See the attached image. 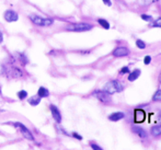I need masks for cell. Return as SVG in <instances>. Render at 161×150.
Wrapping results in <instances>:
<instances>
[{
	"label": "cell",
	"instance_id": "cell-1",
	"mask_svg": "<svg viewBox=\"0 0 161 150\" xmlns=\"http://www.w3.org/2000/svg\"><path fill=\"white\" fill-rule=\"evenodd\" d=\"M123 89H124L123 84L117 80H111L105 83V85L103 87V90L105 92H108L109 94H114V93H117V92H122Z\"/></svg>",
	"mask_w": 161,
	"mask_h": 150
},
{
	"label": "cell",
	"instance_id": "cell-2",
	"mask_svg": "<svg viewBox=\"0 0 161 150\" xmlns=\"http://www.w3.org/2000/svg\"><path fill=\"white\" fill-rule=\"evenodd\" d=\"M92 29H93V25H91L89 23H83V22L73 23L67 28L68 31H72V32H87V31H90Z\"/></svg>",
	"mask_w": 161,
	"mask_h": 150
},
{
	"label": "cell",
	"instance_id": "cell-3",
	"mask_svg": "<svg viewBox=\"0 0 161 150\" xmlns=\"http://www.w3.org/2000/svg\"><path fill=\"white\" fill-rule=\"evenodd\" d=\"M31 21H32L34 24L36 25H41V26H48V25H52L53 24V20L52 19H45V18H41L39 15H35V14H32L30 17Z\"/></svg>",
	"mask_w": 161,
	"mask_h": 150
},
{
	"label": "cell",
	"instance_id": "cell-4",
	"mask_svg": "<svg viewBox=\"0 0 161 150\" xmlns=\"http://www.w3.org/2000/svg\"><path fill=\"white\" fill-rule=\"evenodd\" d=\"M93 95L103 103H110L111 102V94H109L108 92H105L104 90H96L93 92Z\"/></svg>",
	"mask_w": 161,
	"mask_h": 150
},
{
	"label": "cell",
	"instance_id": "cell-5",
	"mask_svg": "<svg viewBox=\"0 0 161 150\" xmlns=\"http://www.w3.org/2000/svg\"><path fill=\"white\" fill-rule=\"evenodd\" d=\"M14 126L18 127V128L21 130V133H22V135H23L24 138H26V139H29V140H34L33 135L31 134V132H30V130H29L25 126H24L23 124H21V123H15Z\"/></svg>",
	"mask_w": 161,
	"mask_h": 150
},
{
	"label": "cell",
	"instance_id": "cell-6",
	"mask_svg": "<svg viewBox=\"0 0 161 150\" xmlns=\"http://www.w3.org/2000/svg\"><path fill=\"white\" fill-rule=\"evenodd\" d=\"M129 54V49L125 46H119V47H116L112 55L115 56V57H124V56H127Z\"/></svg>",
	"mask_w": 161,
	"mask_h": 150
},
{
	"label": "cell",
	"instance_id": "cell-7",
	"mask_svg": "<svg viewBox=\"0 0 161 150\" xmlns=\"http://www.w3.org/2000/svg\"><path fill=\"white\" fill-rule=\"evenodd\" d=\"M18 18H19V15H18V13L13 10H8L4 12V19L8 22H15L18 20Z\"/></svg>",
	"mask_w": 161,
	"mask_h": 150
},
{
	"label": "cell",
	"instance_id": "cell-8",
	"mask_svg": "<svg viewBox=\"0 0 161 150\" xmlns=\"http://www.w3.org/2000/svg\"><path fill=\"white\" fill-rule=\"evenodd\" d=\"M132 132L135 133L137 136H139L140 138H142V139H144V138H147V136H148V135H147V132H146L144 128H141L140 126H136V125H134V126L132 127Z\"/></svg>",
	"mask_w": 161,
	"mask_h": 150
},
{
	"label": "cell",
	"instance_id": "cell-9",
	"mask_svg": "<svg viewBox=\"0 0 161 150\" xmlns=\"http://www.w3.org/2000/svg\"><path fill=\"white\" fill-rule=\"evenodd\" d=\"M146 118V113L142 110H135V117L134 120L136 123H141L144 122Z\"/></svg>",
	"mask_w": 161,
	"mask_h": 150
},
{
	"label": "cell",
	"instance_id": "cell-10",
	"mask_svg": "<svg viewBox=\"0 0 161 150\" xmlns=\"http://www.w3.org/2000/svg\"><path fill=\"white\" fill-rule=\"evenodd\" d=\"M124 117H125V114L123 112H114V113L109 115V120L111 122H117V121L123 120Z\"/></svg>",
	"mask_w": 161,
	"mask_h": 150
},
{
	"label": "cell",
	"instance_id": "cell-11",
	"mask_svg": "<svg viewBox=\"0 0 161 150\" xmlns=\"http://www.w3.org/2000/svg\"><path fill=\"white\" fill-rule=\"evenodd\" d=\"M51 111H52V114H53V117L55 118V121H56L57 123H60L61 122V115H60V112L58 111V109L55 105H51Z\"/></svg>",
	"mask_w": 161,
	"mask_h": 150
},
{
	"label": "cell",
	"instance_id": "cell-12",
	"mask_svg": "<svg viewBox=\"0 0 161 150\" xmlns=\"http://www.w3.org/2000/svg\"><path fill=\"white\" fill-rule=\"evenodd\" d=\"M8 72L10 74V77H12V78H20V77H22V74H23L19 68H15V67L10 68Z\"/></svg>",
	"mask_w": 161,
	"mask_h": 150
},
{
	"label": "cell",
	"instance_id": "cell-13",
	"mask_svg": "<svg viewBox=\"0 0 161 150\" xmlns=\"http://www.w3.org/2000/svg\"><path fill=\"white\" fill-rule=\"evenodd\" d=\"M150 133L153 137H159L161 135V125H154L151 127Z\"/></svg>",
	"mask_w": 161,
	"mask_h": 150
},
{
	"label": "cell",
	"instance_id": "cell-14",
	"mask_svg": "<svg viewBox=\"0 0 161 150\" xmlns=\"http://www.w3.org/2000/svg\"><path fill=\"white\" fill-rule=\"evenodd\" d=\"M140 69H135L134 71L129 72L128 74V81H135L136 79H137L139 76H140Z\"/></svg>",
	"mask_w": 161,
	"mask_h": 150
},
{
	"label": "cell",
	"instance_id": "cell-15",
	"mask_svg": "<svg viewBox=\"0 0 161 150\" xmlns=\"http://www.w3.org/2000/svg\"><path fill=\"white\" fill-rule=\"evenodd\" d=\"M40 102H41V98H40L39 95H37V97H32L31 99H29V103H30L31 105H33V106L37 105Z\"/></svg>",
	"mask_w": 161,
	"mask_h": 150
},
{
	"label": "cell",
	"instance_id": "cell-16",
	"mask_svg": "<svg viewBox=\"0 0 161 150\" xmlns=\"http://www.w3.org/2000/svg\"><path fill=\"white\" fill-rule=\"evenodd\" d=\"M98 22H99V24H100V25L103 29H105V30H109L110 29V23L106 20H104V19H99Z\"/></svg>",
	"mask_w": 161,
	"mask_h": 150
},
{
	"label": "cell",
	"instance_id": "cell-17",
	"mask_svg": "<svg viewBox=\"0 0 161 150\" xmlns=\"http://www.w3.org/2000/svg\"><path fill=\"white\" fill-rule=\"evenodd\" d=\"M152 101H154V102H161V89L156 91V93H154L153 97H152Z\"/></svg>",
	"mask_w": 161,
	"mask_h": 150
},
{
	"label": "cell",
	"instance_id": "cell-18",
	"mask_svg": "<svg viewBox=\"0 0 161 150\" xmlns=\"http://www.w3.org/2000/svg\"><path fill=\"white\" fill-rule=\"evenodd\" d=\"M15 57L18 58V60H19L22 65H25L26 62H28V60H26V58H25V56H24L23 54H15Z\"/></svg>",
	"mask_w": 161,
	"mask_h": 150
},
{
	"label": "cell",
	"instance_id": "cell-19",
	"mask_svg": "<svg viewBox=\"0 0 161 150\" xmlns=\"http://www.w3.org/2000/svg\"><path fill=\"white\" fill-rule=\"evenodd\" d=\"M37 95L40 97V98H44V97H48V90L47 89H45V88H40V90H39V93H37Z\"/></svg>",
	"mask_w": 161,
	"mask_h": 150
},
{
	"label": "cell",
	"instance_id": "cell-20",
	"mask_svg": "<svg viewBox=\"0 0 161 150\" xmlns=\"http://www.w3.org/2000/svg\"><path fill=\"white\" fill-rule=\"evenodd\" d=\"M138 1H139V4H141V6H149L153 2L159 1V0H138Z\"/></svg>",
	"mask_w": 161,
	"mask_h": 150
},
{
	"label": "cell",
	"instance_id": "cell-21",
	"mask_svg": "<svg viewBox=\"0 0 161 150\" xmlns=\"http://www.w3.org/2000/svg\"><path fill=\"white\" fill-rule=\"evenodd\" d=\"M136 46H137L139 49H145L146 48V43L141 40H137L136 41Z\"/></svg>",
	"mask_w": 161,
	"mask_h": 150
},
{
	"label": "cell",
	"instance_id": "cell-22",
	"mask_svg": "<svg viewBox=\"0 0 161 150\" xmlns=\"http://www.w3.org/2000/svg\"><path fill=\"white\" fill-rule=\"evenodd\" d=\"M151 26H154V28H161V18H158L157 20H154L151 24Z\"/></svg>",
	"mask_w": 161,
	"mask_h": 150
},
{
	"label": "cell",
	"instance_id": "cell-23",
	"mask_svg": "<svg viewBox=\"0 0 161 150\" xmlns=\"http://www.w3.org/2000/svg\"><path fill=\"white\" fill-rule=\"evenodd\" d=\"M141 19L146 22H150V21L153 20V18L151 15H148V14H141Z\"/></svg>",
	"mask_w": 161,
	"mask_h": 150
},
{
	"label": "cell",
	"instance_id": "cell-24",
	"mask_svg": "<svg viewBox=\"0 0 161 150\" xmlns=\"http://www.w3.org/2000/svg\"><path fill=\"white\" fill-rule=\"evenodd\" d=\"M28 95V93L26 91H20V92H18V97H19V99L23 100V99H25Z\"/></svg>",
	"mask_w": 161,
	"mask_h": 150
},
{
	"label": "cell",
	"instance_id": "cell-25",
	"mask_svg": "<svg viewBox=\"0 0 161 150\" xmlns=\"http://www.w3.org/2000/svg\"><path fill=\"white\" fill-rule=\"evenodd\" d=\"M128 72H131V71H129V68H128L127 66L123 67L122 69L120 70V73H121V74H126V73H128Z\"/></svg>",
	"mask_w": 161,
	"mask_h": 150
},
{
	"label": "cell",
	"instance_id": "cell-26",
	"mask_svg": "<svg viewBox=\"0 0 161 150\" xmlns=\"http://www.w3.org/2000/svg\"><path fill=\"white\" fill-rule=\"evenodd\" d=\"M150 61H151V57H150V56H146V57L144 58L145 65H149V64H150Z\"/></svg>",
	"mask_w": 161,
	"mask_h": 150
},
{
	"label": "cell",
	"instance_id": "cell-27",
	"mask_svg": "<svg viewBox=\"0 0 161 150\" xmlns=\"http://www.w3.org/2000/svg\"><path fill=\"white\" fill-rule=\"evenodd\" d=\"M91 148H92V149H96V150H101V149H102L100 146L95 145V143H91Z\"/></svg>",
	"mask_w": 161,
	"mask_h": 150
},
{
	"label": "cell",
	"instance_id": "cell-28",
	"mask_svg": "<svg viewBox=\"0 0 161 150\" xmlns=\"http://www.w3.org/2000/svg\"><path fill=\"white\" fill-rule=\"evenodd\" d=\"M72 136H73V137H75V138H77L78 140H81V139H82V137H81V136H80V135H78L77 133H72Z\"/></svg>",
	"mask_w": 161,
	"mask_h": 150
},
{
	"label": "cell",
	"instance_id": "cell-29",
	"mask_svg": "<svg viewBox=\"0 0 161 150\" xmlns=\"http://www.w3.org/2000/svg\"><path fill=\"white\" fill-rule=\"evenodd\" d=\"M102 1H103L105 4H106V6H109V7H110L111 4H112V2H111V0H102Z\"/></svg>",
	"mask_w": 161,
	"mask_h": 150
},
{
	"label": "cell",
	"instance_id": "cell-30",
	"mask_svg": "<svg viewBox=\"0 0 161 150\" xmlns=\"http://www.w3.org/2000/svg\"><path fill=\"white\" fill-rule=\"evenodd\" d=\"M2 41H3V35H2L1 32H0V43H2Z\"/></svg>",
	"mask_w": 161,
	"mask_h": 150
},
{
	"label": "cell",
	"instance_id": "cell-31",
	"mask_svg": "<svg viewBox=\"0 0 161 150\" xmlns=\"http://www.w3.org/2000/svg\"><path fill=\"white\" fill-rule=\"evenodd\" d=\"M159 82L161 83V73H160V76H159Z\"/></svg>",
	"mask_w": 161,
	"mask_h": 150
},
{
	"label": "cell",
	"instance_id": "cell-32",
	"mask_svg": "<svg viewBox=\"0 0 161 150\" xmlns=\"http://www.w3.org/2000/svg\"><path fill=\"white\" fill-rule=\"evenodd\" d=\"M0 94H1V85H0Z\"/></svg>",
	"mask_w": 161,
	"mask_h": 150
}]
</instances>
